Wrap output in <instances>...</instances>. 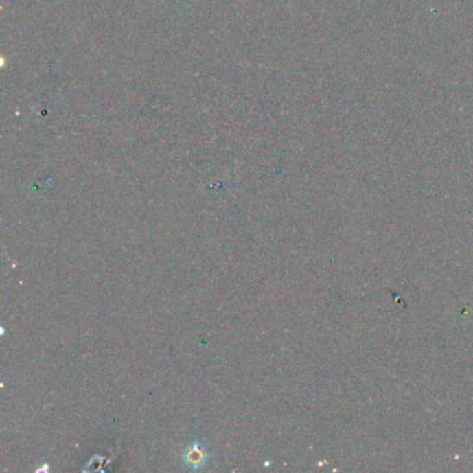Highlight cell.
<instances>
[{"mask_svg": "<svg viewBox=\"0 0 473 473\" xmlns=\"http://www.w3.org/2000/svg\"><path fill=\"white\" fill-rule=\"evenodd\" d=\"M183 462L190 466L192 469H200L205 466L209 461V452L200 443H192L182 454Z\"/></svg>", "mask_w": 473, "mask_h": 473, "instance_id": "1", "label": "cell"}]
</instances>
